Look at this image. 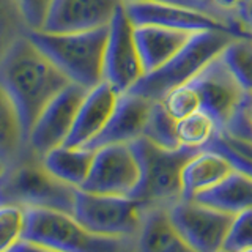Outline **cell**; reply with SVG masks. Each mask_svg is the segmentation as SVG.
<instances>
[{
  "label": "cell",
  "instance_id": "cell-1",
  "mask_svg": "<svg viewBox=\"0 0 252 252\" xmlns=\"http://www.w3.org/2000/svg\"><path fill=\"white\" fill-rule=\"evenodd\" d=\"M68 84L69 79L27 35L0 59V87L16 107L26 144L41 110Z\"/></svg>",
  "mask_w": 252,
  "mask_h": 252
},
{
  "label": "cell",
  "instance_id": "cell-2",
  "mask_svg": "<svg viewBox=\"0 0 252 252\" xmlns=\"http://www.w3.org/2000/svg\"><path fill=\"white\" fill-rule=\"evenodd\" d=\"M74 191L76 188L51 175L41 158L29 147L0 175V205L47 208L73 215Z\"/></svg>",
  "mask_w": 252,
  "mask_h": 252
},
{
  "label": "cell",
  "instance_id": "cell-3",
  "mask_svg": "<svg viewBox=\"0 0 252 252\" xmlns=\"http://www.w3.org/2000/svg\"><path fill=\"white\" fill-rule=\"evenodd\" d=\"M107 27L76 33L29 30L27 36L65 74L69 82L90 90L102 82Z\"/></svg>",
  "mask_w": 252,
  "mask_h": 252
},
{
  "label": "cell",
  "instance_id": "cell-4",
  "mask_svg": "<svg viewBox=\"0 0 252 252\" xmlns=\"http://www.w3.org/2000/svg\"><path fill=\"white\" fill-rule=\"evenodd\" d=\"M24 211L26 227L22 240L59 252H137L136 238L92 233L68 213L47 208H24Z\"/></svg>",
  "mask_w": 252,
  "mask_h": 252
},
{
  "label": "cell",
  "instance_id": "cell-5",
  "mask_svg": "<svg viewBox=\"0 0 252 252\" xmlns=\"http://www.w3.org/2000/svg\"><path fill=\"white\" fill-rule=\"evenodd\" d=\"M137 158L140 178L129 197L145 207H170L181 199V170L185 164L202 148L181 145L177 150H165L155 145L144 136L131 142Z\"/></svg>",
  "mask_w": 252,
  "mask_h": 252
},
{
  "label": "cell",
  "instance_id": "cell-6",
  "mask_svg": "<svg viewBox=\"0 0 252 252\" xmlns=\"http://www.w3.org/2000/svg\"><path fill=\"white\" fill-rule=\"evenodd\" d=\"M235 38V35L222 30L195 32L169 62L152 73L144 74L128 92L140 94L150 101L162 99L172 89L191 81Z\"/></svg>",
  "mask_w": 252,
  "mask_h": 252
},
{
  "label": "cell",
  "instance_id": "cell-7",
  "mask_svg": "<svg viewBox=\"0 0 252 252\" xmlns=\"http://www.w3.org/2000/svg\"><path fill=\"white\" fill-rule=\"evenodd\" d=\"M145 208L129 195L93 194L76 188L73 218L92 233L136 238Z\"/></svg>",
  "mask_w": 252,
  "mask_h": 252
},
{
  "label": "cell",
  "instance_id": "cell-8",
  "mask_svg": "<svg viewBox=\"0 0 252 252\" xmlns=\"http://www.w3.org/2000/svg\"><path fill=\"white\" fill-rule=\"evenodd\" d=\"M142 76L144 68L134 39V26L122 3L109 24L102 81L112 85L118 93H125L131 90Z\"/></svg>",
  "mask_w": 252,
  "mask_h": 252
},
{
  "label": "cell",
  "instance_id": "cell-9",
  "mask_svg": "<svg viewBox=\"0 0 252 252\" xmlns=\"http://www.w3.org/2000/svg\"><path fill=\"white\" fill-rule=\"evenodd\" d=\"M170 222L195 252H218L235 215L195 200L180 199L167 208Z\"/></svg>",
  "mask_w": 252,
  "mask_h": 252
},
{
  "label": "cell",
  "instance_id": "cell-10",
  "mask_svg": "<svg viewBox=\"0 0 252 252\" xmlns=\"http://www.w3.org/2000/svg\"><path fill=\"white\" fill-rule=\"evenodd\" d=\"M140 169L129 144H112L94 150L82 191L107 195H129L137 186Z\"/></svg>",
  "mask_w": 252,
  "mask_h": 252
},
{
  "label": "cell",
  "instance_id": "cell-11",
  "mask_svg": "<svg viewBox=\"0 0 252 252\" xmlns=\"http://www.w3.org/2000/svg\"><path fill=\"white\" fill-rule=\"evenodd\" d=\"M87 92L82 85L71 82L47 102L27 137V147L36 156L43 158L52 148L65 144Z\"/></svg>",
  "mask_w": 252,
  "mask_h": 252
},
{
  "label": "cell",
  "instance_id": "cell-12",
  "mask_svg": "<svg viewBox=\"0 0 252 252\" xmlns=\"http://www.w3.org/2000/svg\"><path fill=\"white\" fill-rule=\"evenodd\" d=\"M191 82L199 93L200 109L215 118L219 132H222L244 94L243 87L236 81L222 55L219 54L207 63L191 79Z\"/></svg>",
  "mask_w": 252,
  "mask_h": 252
},
{
  "label": "cell",
  "instance_id": "cell-13",
  "mask_svg": "<svg viewBox=\"0 0 252 252\" xmlns=\"http://www.w3.org/2000/svg\"><path fill=\"white\" fill-rule=\"evenodd\" d=\"M122 3V0H54L41 30L76 33L107 27Z\"/></svg>",
  "mask_w": 252,
  "mask_h": 252
},
{
  "label": "cell",
  "instance_id": "cell-14",
  "mask_svg": "<svg viewBox=\"0 0 252 252\" xmlns=\"http://www.w3.org/2000/svg\"><path fill=\"white\" fill-rule=\"evenodd\" d=\"M152 102L153 101L132 92L120 93L114 112L109 117L106 126L96 137L84 147L96 150L99 147L112 144H131L136 139L142 137Z\"/></svg>",
  "mask_w": 252,
  "mask_h": 252
},
{
  "label": "cell",
  "instance_id": "cell-15",
  "mask_svg": "<svg viewBox=\"0 0 252 252\" xmlns=\"http://www.w3.org/2000/svg\"><path fill=\"white\" fill-rule=\"evenodd\" d=\"M118 94L120 93L104 81L87 92L63 145L74 148L84 147L96 137L112 115Z\"/></svg>",
  "mask_w": 252,
  "mask_h": 252
},
{
  "label": "cell",
  "instance_id": "cell-16",
  "mask_svg": "<svg viewBox=\"0 0 252 252\" xmlns=\"http://www.w3.org/2000/svg\"><path fill=\"white\" fill-rule=\"evenodd\" d=\"M191 36V32L185 30L158 26L134 27V39H136L144 74L152 73V71L162 66L165 62H169Z\"/></svg>",
  "mask_w": 252,
  "mask_h": 252
},
{
  "label": "cell",
  "instance_id": "cell-17",
  "mask_svg": "<svg viewBox=\"0 0 252 252\" xmlns=\"http://www.w3.org/2000/svg\"><path fill=\"white\" fill-rule=\"evenodd\" d=\"M167 208L156 205L144 210L136 235L137 252H195L170 222Z\"/></svg>",
  "mask_w": 252,
  "mask_h": 252
},
{
  "label": "cell",
  "instance_id": "cell-18",
  "mask_svg": "<svg viewBox=\"0 0 252 252\" xmlns=\"http://www.w3.org/2000/svg\"><path fill=\"white\" fill-rule=\"evenodd\" d=\"M232 170V164L220 153L202 148L181 170V199L192 200L199 192L219 185Z\"/></svg>",
  "mask_w": 252,
  "mask_h": 252
},
{
  "label": "cell",
  "instance_id": "cell-19",
  "mask_svg": "<svg viewBox=\"0 0 252 252\" xmlns=\"http://www.w3.org/2000/svg\"><path fill=\"white\" fill-rule=\"evenodd\" d=\"M192 200L230 215H238L252 208V178L233 169L219 185L199 192Z\"/></svg>",
  "mask_w": 252,
  "mask_h": 252
},
{
  "label": "cell",
  "instance_id": "cell-20",
  "mask_svg": "<svg viewBox=\"0 0 252 252\" xmlns=\"http://www.w3.org/2000/svg\"><path fill=\"white\" fill-rule=\"evenodd\" d=\"M94 150L85 147H55L47 152L41 162L44 169L63 183L73 188H81L92 167Z\"/></svg>",
  "mask_w": 252,
  "mask_h": 252
},
{
  "label": "cell",
  "instance_id": "cell-21",
  "mask_svg": "<svg viewBox=\"0 0 252 252\" xmlns=\"http://www.w3.org/2000/svg\"><path fill=\"white\" fill-rule=\"evenodd\" d=\"M26 148L27 144L19 115L11 99L0 87V159L6 165L11 164L26 152Z\"/></svg>",
  "mask_w": 252,
  "mask_h": 252
},
{
  "label": "cell",
  "instance_id": "cell-22",
  "mask_svg": "<svg viewBox=\"0 0 252 252\" xmlns=\"http://www.w3.org/2000/svg\"><path fill=\"white\" fill-rule=\"evenodd\" d=\"M142 136L165 150H177L181 147L177 136V120L167 112L161 101L152 102Z\"/></svg>",
  "mask_w": 252,
  "mask_h": 252
},
{
  "label": "cell",
  "instance_id": "cell-23",
  "mask_svg": "<svg viewBox=\"0 0 252 252\" xmlns=\"http://www.w3.org/2000/svg\"><path fill=\"white\" fill-rule=\"evenodd\" d=\"M218 132L215 118L202 109L177 120V136L183 147L203 148Z\"/></svg>",
  "mask_w": 252,
  "mask_h": 252
},
{
  "label": "cell",
  "instance_id": "cell-24",
  "mask_svg": "<svg viewBox=\"0 0 252 252\" xmlns=\"http://www.w3.org/2000/svg\"><path fill=\"white\" fill-rule=\"evenodd\" d=\"M244 92H252V36L235 38L220 52Z\"/></svg>",
  "mask_w": 252,
  "mask_h": 252
},
{
  "label": "cell",
  "instance_id": "cell-25",
  "mask_svg": "<svg viewBox=\"0 0 252 252\" xmlns=\"http://www.w3.org/2000/svg\"><path fill=\"white\" fill-rule=\"evenodd\" d=\"M29 30L18 0H0V59Z\"/></svg>",
  "mask_w": 252,
  "mask_h": 252
},
{
  "label": "cell",
  "instance_id": "cell-26",
  "mask_svg": "<svg viewBox=\"0 0 252 252\" xmlns=\"http://www.w3.org/2000/svg\"><path fill=\"white\" fill-rule=\"evenodd\" d=\"M26 211L18 205H0V252H10L22 240Z\"/></svg>",
  "mask_w": 252,
  "mask_h": 252
},
{
  "label": "cell",
  "instance_id": "cell-27",
  "mask_svg": "<svg viewBox=\"0 0 252 252\" xmlns=\"http://www.w3.org/2000/svg\"><path fill=\"white\" fill-rule=\"evenodd\" d=\"M164 107L167 109V112L175 118V120H180V118L188 117L189 114L195 112V110L200 109V98L199 93H197L195 87L192 85V82H185L175 89H172L162 99H159Z\"/></svg>",
  "mask_w": 252,
  "mask_h": 252
},
{
  "label": "cell",
  "instance_id": "cell-28",
  "mask_svg": "<svg viewBox=\"0 0 252 252\" xmlns=\"http://www.w3.org/2000/svg\"><path fill=\"white\" fill-rule=\"evenodd\" d=\"M222 134L252 144V92H244Z\"/></svg>",
  "mask_w": 252,
  "mask_h": 252
},
{
  "label": "cell",
  "instance_id": "cell-29",
  "mask_svg": "<svg viewBox=\"0 0 252 252\" xmlns=\"http://www.w3.org/2000/svg\"><path fill=\"white\" fill-rule=\"evenodd\" d=\"M252 248V208L235 215L222 243L225 252H241Z\"/></svg>",
  "mask_w": 252,
  "mask_h": 252
},
{
  "label": "cell",
  "instance_id": "cell-30",
  "mask_svg": "<svg viewBox=\"0 0 252 252\" xmlns=\"http://www.w3.org/2000/svg\"><path fill=\"white\" fill-rule=\"evenodd\" d=\"M203 148L220 153L228 162L232 164V167L235 170H238V172L244 173V175L252 178V158L240 153L238 150H235L222 136H220V132L215 134V137H213Z\"/></svg>",
  "mask_w": 252,
  "mask_h": 252
},
{
  "label": "cell",
  "instance_id": "cell-31",
  "mask_svg": "<svg viewBox=\"0 0 252 252\" xmlns=\"http://www.w3.org/2000/svg\"><path fill=\"white\" fill-rule=\"evenodd\" d=\"M54 0H18L30 30H41Z\"/></svg>",
  "mask_w": 252,
  "mask_h": 252
},
{
  "label": "cell",
  "instance_id": "cell-32",
  "mask_svg": "<svg viewBox=\"0 0 252 252\" xmlns=\"http://www.w3.org/2000/svg\"><path fill=\"white\" fill-rule=\"evenodd\" d=\"M123 3L128 2H156V3H173V5H185V6H194V8H202V10L211 11L215 14L222 16V18H230V19H236V16H227L222 14L219 10H216L215 6L208 2H203V0H122Z\"/></svg>",
  "mask_w": 252,
  "mask_h": 252
},
{
  "label": "cell",
  "instance_id": "cell-33",
  "mask_svg": "<svg viewBox=\"0 0 252 252\" xmlns=\"http://www.w3.org/2000/svg\"><path fill=\"white\" fill-rule=\"evenodd\" d=\"M246 2L248 0H211L216 10L227 16H236V18H240V11Z\"/></svg>",
  "mask_w": 252,
  "mask_h": 252
},
{
  "label": "cell",
  "instance_id": "cell-34",
  "mask_svg": "<svg viewBox=\"0 0 252 252\" xmlns=\"http://www.w3.org/2000/svg\"><path fill=\"white\" fill-rule=\"evenodd\" d=\"M10 252H59V251L43 246V244L33 243V241H29V240H21L14 244Z\"/></svg>",
  "mask_w": 252,
  "mask_h": 252
},
{
  "label": "cell",
  "instance_id": "cell-35",
  "mask_svg": "<svg viewBox=\"0 0 252 252\" xmlns=\"http://www.w3.org/2000/svg\"><path fill=\"white\" fill-rule=\"evenodd\" d=\"M220 136H222L235 150H238L240 153H243V155H246V156H251V158H252V144H249V142L238 140V139H233V137H228V136H225V134H222V132H220Z\"/></svg>",
  "mask_w": 252,
  "mask_h": 252
},
{
  "label": "cell",
  "instance_id": "cell-36",
  "mask_svg": "<svg viewBox=\"0 0 252 252\" xmlns=\"http://www.w3.org/2000/svg\"><path fill=\"white\" fill-rule=\"evenodd\" d=\"M240 18H241L244 26H246V29L252 33V0H248L246 5L241 8Z\"/></svg>",
  "mask_w": 252,
  "mask_h": 252
},
{
  "label": "cell",
  "instance_id": "cell-37",
  "mask_svg": "<svg viewBox=\"0 0 252 252\" xmlns=\"http://www.w3.org/2000/svg\"><path fill=\"white\" fill-rule=\"evenodd\" d=\"M5 169H6V164L2 159H0V175H2V173L5 172Z\"/></svg>",
  "mask_w": 252,
  "mask_h": 252
},
{
  "label": "cell",
  "instance_id": "cell-38",
  "mask_svg": "<svg viewBox=\"0 0 252 252\" xmlns=\"http://www.w3.org/2000/svg\"><path fill=\"white\" fill-rule=\"evenodd\" d=\"M241 252H252V248H248V249H244V251H241Z\"/></svg>",
  "mask_w": 252,
  "mask_h": 252
},
{
  "label": "cell",
  "instance_id": "cell-39",
  "mask_svg": "<svg viewBox=\"0 0 252 252\" xmlns=\"http://www.w3.org/2000/svg\"><path fill=\"white\" fill-rule=\"evenodd\" d=\"M203 2H208V3H211V0H203ZM213 5V3H211Z\"/></svg>",
  "mask_w": 252,
  "mask_h": 252
},
{
  "label": "cell",
  "instance_id": "cell-40",
  "mask_svg": "<svg viewBox=\"0 0 252 252\" xmlns=\"http://www.w3.org/2000/svg\"><path fill=\"white\" fill-rule=\"evenodd\" d=\"M218 252H225V251H224V249H219Z\"/></svg>",
  "mask_w": 252,
  "mask_h": 252
}]
</instances>
